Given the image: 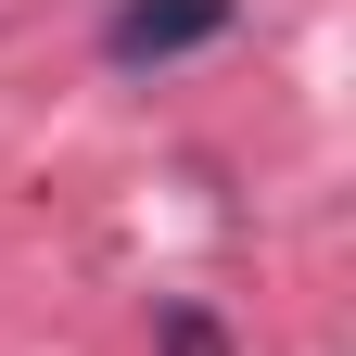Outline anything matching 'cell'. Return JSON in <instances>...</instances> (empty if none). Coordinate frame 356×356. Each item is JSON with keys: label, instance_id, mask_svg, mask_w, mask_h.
I'll return each instance as SVG.
<instances>
[{"label": "cell", "instance_id": "cell-2", "mask_svg": "<svg viewBox=\"0 0 356 356\" xmlns=\"http://www.w3.org/2000/svg\"><path fill=\"white\" fill-rule=\"evenodd\" d=\"M165 356H229V331H216L204 305H165Z\"/></svg>", "mask_w": 356, "mask_h": 356}, {"label": "cell", "instance_id": "cell-1", "mask_svg": "<svg viewBox=\"0 0 356 356\" xmlns=\"http://www.w3.org/2000/svg\"><path fill=\"white\" fill-rule=\"evenodd\" d=\"M242 0H115V26H102V51L115 64H178V51H204V38H229Z\"/></svg>", "mask_w": 356, "mask_h": 356}]
</instances>
